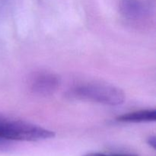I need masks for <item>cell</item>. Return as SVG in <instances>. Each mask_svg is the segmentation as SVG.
Segmentation results:
<instances>
[{"label": "cell", "mask_w": 156, "mask_h": 156, "mask_svg": "<svg viewBox=\"0 0 156 156\" xmlns=\"http://www.w3.org/2000/svg\"><path fill=\"white\" fill-rule=\"evenodd\" d=\"M67 96L111 106L120 105L125 100V94L121 89L110 84L97 82L76 85L69 90Z\"/></svg>", "instance_id": "cell-1"}, {"label": "cell", "mask_w": 156, "mask_h": 156, "mask_svg": "<svg viewBox=\"0 0 156 156\" xmlns=\"http://www.w3.org/2000/svg\"><path fill=\"white\" fill-rule=\"evenodd\" d=\"M59 85V79L51 73H39L30 79V89L39 95H50L53 94Z\"/></svg>", "instance_id": "cell-2"}, {"label": "cell", "mask_w": 156, "mask_h": 156, "mask_svg": "<svg viewBox=\"0 0 156 156\" xmlns=\"http://www.w3.org/2000/svg\"><path fill=\"white\" fill-rule=\"evenodd\" d=\"M21 120L0 114V145L18 141L21 131Z\"/></svg>", "instance_id": "cell-3"}, {"label": "cell", "mask_w": 156, "mask_h": 156, "mask_svg": "<svg viewBox=\"0 0 156 156\" xmlns=\"http://www.w3.org/2000/svg\"><path fill=\"white\" fill-rule=\"evenodd\" d=\"M120 7L123 16L131 21L143 19L148 12L147 5L143 0H121Z\"/></svg>", "instance_id": "cell-4"}, {"label": "cell", "mask_w": 156, "mask_h": 156, "mask_svg": "<svg viewBox=\"0 0 156 156\" xmlns=\"http://www.w3.org/2000/svg\"><path fill=\"white\" fill-rule=\"evenodd\" d=\"M117 121L122 123H149L156 120L155 110H140L119 116Z\"/></svg>", "instance_id": "cell-5"}, {"label": "cell", "mask_w": 156, "mask_h": 156, "mask_svg": "<svg viewBox=\"0 0 156 156\" xmlns=\"http://www.w3.org/2000/svg\"><path fill=\"white\" fill-rule=\"evenodd\" d=\"M84 156H136L133 155H125V154H105V153H98V152H94V153H88Z\"/></svg>", "instance_id": "cell-6"}, {"label": "cell", "mask_w": 156, "mask_h": 156, "mask_svg": "<svg viewBox=\"0 0 156 156\" xmlns=\"http://www.w3.org/2000/svg\"><path fill=\"white\" fill-rule=\"evenodd\" d=\"M148 144L150 146H152L153 149H155V145H156V140L155 136H150L148 139Z\"/></svg>", "instance_id": "cell-7"}]
</instances>
